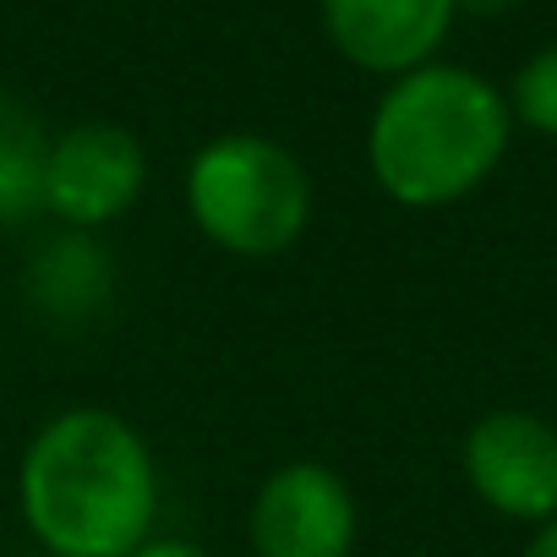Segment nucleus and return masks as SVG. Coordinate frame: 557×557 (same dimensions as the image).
<instances>
[{
    "mask_svg": "<svg viewBox=\"0 0 557 557\" xmlns=\"http://www.w3.org/2000/svg\"><path fill=\"white\" fill-rule=\"evenodd\" d=\"M17 508L45 557H132L159 519L153 448L121 410H55L23 448Z\"/></svg>",
    "mask_w": 557,
    "mask_h": 557,
    "instance_id": "1",
    "label": "nucleus"
},
{
    "mask_svg": "<svg viewBox=\"0 0 557 557\" xmlns=\"http://www.w3.org/2000/svg\"><path fill=\"white\" fill-rule=\"evenodd\" d=\"M508 143V94L470 66L426 61L405 77H388L367 121V170L388 202L432 213L481 191Z\"/></svg>",
    "mask_w": 557,
    "mask_h": 557,
    "instance_id": "2",
    "label": "nucleus"
},
{
    "mask_svg": "<svg viewBox=\"0 0 557 557\" xmlns=\"http://www.w3.org/2000/svg\"><path fill=\"white\" fill-rule=\"evenodd\" d=\"M312 170L262 132H219L186 164V213L230 257H285L312 224Z\"/></svg>",
    "mask_w": 557,
    "mask_h": 557,
    "instance_id": "3",
    "label": "nucleus"
},
{
    "mask_svg": "<svg viewBox=\"0 0 557 557\" xmlns=\"http://www.w3.org/2000/svg\"><path fill=\"white\" fill-rule=\"evenodd\" d=\"M356 535V492L323 459H290L268 470L246 513L251 557H350Z\"/></svg>",
    "mask_w": 557,
    "mask_h": 557,
    "instance_id": "4",
    "label": "nucleus"
},
{
    "mask_svg": "<svg viewBox=\"0 0 557 557\" xmlns=\"http://www.w3.org/2000/svg\"><path fill=\"white\" fill-rule=\"evenodd\" d=\"M148 186V153L121 121H77L50 137L45 213L66 230H104L137 208Z\"/></svg>",
    "mask_w": 557,
    "mask_h": 557,
    "instance_id": "5",
    "label": "nucleus"
},
{
    "mask_svg": "<svg viewBox=\"0 0 557 557\" xmlns=\"http://www.w3.org/2000/svg\"><path fill=\"white\" fill-rule=\"evenodd\" d=\"M459 470L492 513H503L513 524L557 519V426L546 416L486 410L465 432Z\"/></svg>",
    "mask_w": 557,
    "mask_h": 557,
    "instance_id": "6",
    "label": "nucleus"
},
{
    "mask_svg": "<svg viewBox=\"0 0 557 557\" xmlns=\"http://www.w3.org/2000/svg\"><path fill=\"white\" fill-rule=\"evenodd\" d=\"M454 17L459 0H323L329 45L372 77H405L437 61Z\"/></svg>",
    "mask_w": 557,
    "mask_h": 557,
    "instance_id": "7",
    "label": "nucleus"
},
{
    "mask_svg": "<svg viewBox=\"0 0 557 557\" xmlns=\"http://www.w3.org/2000/svg\"><path fill=\"white\" fill-rule=\"evenodd\" d=\"M23 296L55 329L94 323L115 296V262H110V251L99 246L94 230H66L61 224V235L34 246V257L23 268Z\"/></svg>",
    "mask_w": 557,
    "mask_h": 557,
    "instance_id": "8",
    "label": "nucleus"
},
{
    "mask_svg": "<svg viewBox=\"0 0 557 557\" xmlns=\"http://www.w3.org/2000/svg\"><path fill=\"white\" fill-rule=\"evenodd\" d=\"M45 159L50 132L28 99L0 88V230H17L45 213Z\"/></svg>",
    "mask_w": 557,
    "mask_h": 557,
    "instance_id": "9",
    "label": "nucleus"
},
{
    "mask_svg": "<svg viewBox=\"0 0 557 557\" xmlns=\"http://www.w3.org/2000/svg\"><path fill=\"white\" fill-rule=\"evenodd\" d=\"M508 110L513 126H530L557 143V45H541L508 83Z\"/></svg>",
    "mask_w": 557,
    "mask_h": 557,
    "instance_id": "10",
    "label": "nucleus"
},
{
    "mask_svg": "<svg viewBox=\"0 0 557 557\" xmlns=\"http://www.w3.org/2000/svg\"><path fill=\"white\" fill-rule=\"evenodd\" d=\"M132 557H208V546H197L191 535H148Z\"/></svg>",
    "mask_w": 557,
    "mask_h": 557,
    "instance_id": "11",
    "label": "nucleus"
},
{
    "mask_svg": "<svg viewBox=\"0 0 557 557\" xmlns=\"http://www.w3.org/2000/svg\"><path fill=\"white\" fill-rule=\"evenodd\" d=\"M524 557H557V519H546V524H535V535H530V546H524Z\"/></svg>",
    "mask_w": 557,
    "mask_h": 557,
    "instance_id": "12",
    "label": "nucleus"
},
{
    "mask_svg": "<svg viewBox=\"0 0 557 557\" xmlns=\"http://www.w3.org/2000/svg\"><path fill=\"white\" fill-rule=\"evenodd\" d=\"M513 7H519V0H459V12H470V17H503Z\"/></svg>",
    "mask_w": 557,
    "mask_h": 557,
    "instance_id": "13",
    "label": "nucleus"
}]
</instances>
